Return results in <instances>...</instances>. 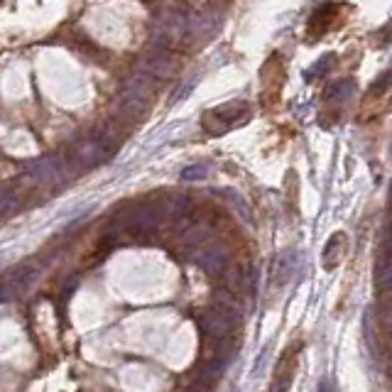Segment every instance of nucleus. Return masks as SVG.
<instances>
[{"label":"nucleus","mask_w":392,"mask_h":392,"mask_svg":"<svg viewBox=\"0 0 392 392\" xmlns=\"http://www.w3.org/2000/svg\"><path fill=\"white\" fill-rule=\"evenodd\" d=\"M140 71L147 74L150 79H169L174 74V64H172V59H169V57L157 54V57H152V59L142 62Z\"/></svg>","instance_id":"8"},{"label":"nucleus","mask_w":392,"mask_h":392,"mask_svg":"<svg viewBox=\"0 0 392 392\" xmlns=\"http://www.w3.org/2000/svg\"><path fill=\"white\" fill-rule=\"evenodd\" d=\"M118 137L110 132V128H93L79 140L67 152V162L76 169L91 167V164H103L118 152Z\"/></svg>","instance_id":"1"},{"label":"nucleus","mask_w":392,"mask_h":392,"mask_svg":"<svg viewBox=\"0 0 392 392\" xmlns=\"http://www.w3.org/2000/svg\"><path fill=\"white\" fill-rule=\"evenodd\" d=\"M294 255H296L294 250H284L275 258V263H272V282L275 284H284L294 275V265H296Z\"/></svg>","instance_id":"6"},{"label":"nucleus","mask_w":392,"mask_h":392,"mask_svg":"<svg viewBox=\"0 0 392 392\" xmlns=\"http://www.w3.org/2000/svg\"><path fill=\"white\" fill-rule=\"evenodd\" d=\"M206 174V169L204 167H199V164H196V167H187L182 172V179H187V182H192V179H201Z\"/></svg>","instance_id":"12"},{"label":"nucleus","mask_w":392,"mask_h":392,"mask_svg":"<svg viewBox=\"0 0 392 392\" xmlns=\"http://www.w3.org/2000/svg\"><path fill=\"white\" fill-rule=\"evenodd\" d=\"M28 172L37 182H62L64 179V167L57 157H40V160L30 162Z\"/></svg>","instance_id":"5"},{"label":"nucleus","mask_w":392,"mask_h":392,"mask_svg":"<svg viewBox=\"0 0 392 392\" xmlns=\"http://www.w3.org/2000/svg\"><path fill=\"white\" fill-rule=\"evenodd\" d=\"M15 199H18V196H15L13 189H10V187H0V216L8 214V211L13 209Z\"/></svg>","instance_id":"10"},{"label":"nucleus","mask_w":392,"mask_h":392,"mask_svg":"<svg viewBox=\"0 0 392 392\" xmlns=\"http://www.w3.org/2000/svg\"><path fill=\"white\" fill-rule=\"evenodd\" d=\"M375 282L380 292H392V248L380 253L375 263Z\"/></svg>","instance_id":"7"},{"label":"nucleus","mask_w":392,"mask_h":392,"mask_svg":"<svg viewBox=\"0 0 392 392\" xmlns=\"http://www.w3.org/2000/svg\"><path fill=\"white\" fill-rule=\"evenodd\" d=\"M189 260H194L206 275H221L226 270L229 258H226L224 248H219V246H206V248L194 246L192 250H189Z\"/></svg>","instance_id":"4"},{"label":"nucleus","mask_w":392,"mask_h":392,"mask_svg":"<svg viewBox=\"0 0 392 392\" xmlns=\"http://www.w3.org/2000/svg\"><path fill=\"white\" fill-rule=\"evenodd\" d=\"M248 115H250V108L246 103H226L219 105V108L204 113V130L211 132V135H224L236 125L246 123Z\"/></svg>","instance_id":"2"},{"label":"nucleus","mask_w":392,"mask_h":392,"mask_svg":"<svg viewBox=\"0 0 392 392\" xmlns=\"http://www.w3.org/2000/svg\"><path fill=\"white\" fill-rule=\"evenodd\" d=\"M192 91H194V81H192V79H189L187 83H182V86H179L177 91L172 93V103H179V100H184V98H187Z\"/></svg>","instance_id":"11"},{"label":"nucleus","mask_w":392,"mask_h":392,"mask_svg":"<svg viewBox=\"0 0 392 392\" xmlns=\"http://www.w3.org/2000/svg\"><path fill=\"white\" fill-rule=\"evenodd\" d=\"M189 37V18L177 10H167L155 20V42L160 47H179Z\"/></svg>","instance_id":"3"},{"label":"nucleus","mask_w":392,"mask_h":392,"mask_svg":"<svg viewBox=\"0 0 392 392\" xmlns=\"http://www.w3.org/2000/svg\"><path fill=\"white\" fill-rule=\"evenodd\" d=\"M206 238H209V226L201 224V221H189L187 229H184V241L192 243V246H201Z\"/></svg>","instance_id":"9"}]
</instances>
